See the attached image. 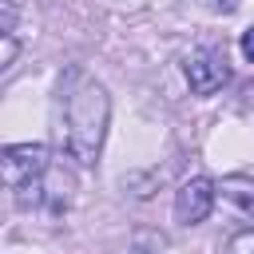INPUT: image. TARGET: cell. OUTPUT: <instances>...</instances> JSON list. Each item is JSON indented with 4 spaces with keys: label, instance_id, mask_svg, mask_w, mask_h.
<instances>
[{
    "label": "cell",
    "instance_id": "obj_1",
    "mask_svg": "<svg viewBox=\"0 0 254 254\" xmlns=\"http://www.w3.org/2000/svg\"><path fill=\"white\" fill-rule=\"evenodd\" d=\"M107 123H111V95L99 79L67 71V83L60 87V147L79 163V167H95L103 155V139H107Z\"/></svg>",
    "mask_w": 254,
    "mask_h": 254
},
{
    "label": "cell",
    "instance_id": "obj_2",
    "mask_svg": "<svg viewBox=\"0 0 254 254\" xmlns=\"http://www.w3.org/2000/svg\"><path fill=\"white\" fill-rule=\"evenodd\" d=\"M48 167H52V159H48V147L44 143H12L0 155V175H4V187L8 190L24 187L28 179L48 175Z\"/></svg>",
    "mask_w": 254,
    "mask_h": 254
},
{
    "label": "cell",
    "instance_id": "obj_3",
    "mask_svg": "<svg viewBox=\"0 0 254 254\" xmlns=\"http://www.w3.org/2000/svg\"><path fill=\"white\" fill-rule=\"evenodd\" d=\"M218 198V183L210 175H190L179 190H175V222L179 226H198L206 222V214L214 210Z\"/></svg>",
    "mask_w": 254,
    "mask_h": 254
},
{
    "label": "cell",
    "instance_id": "obj_4",
    "mask_svg": "<svg viewBox=\"0 0 254 254\" xmlns=\"http://www.w3.org/2000/svg\"><path fill=\"white\" fill-rule=\"evenodd\" d=\"M183 75H187L194 95H214L230 79V67H226V56H218L214 48H194L183 60Z\"/></svg>",
    "mask_w": 254,
    "mask_h": 254
},
{
    "label": "cell",
    "instance_id": "obj_5",
    "mask_svg": "<svg viewBox=\"0 0 254 254\" xmlns=\"http://www.w3.org/2000/svg\"><path fill=\"white\" fill-rule=\"evenodd\" d=\"M218 194H222V202H226L230 210H238L242 218L254 222V179H246V175H230V179L218 183Z\"/></svg>",
    "mask_w": 254,
    "mask_h": 254
},
{
    "label": "cell",
    "instance_id": "obj_6",
    "mask_svg": "<svg viewBox=\"0 0 254 254\" xmlns=\"http://www.w3.org/2000/svg\"><path fill=\"white\" fill-rule=\"evenodd\" d=\"M226 254H254V226H246V230L230 234V242H226Z\"/></svg>",
    "mask_w": 254,
    "mask_h": 254
},
{
    "label": "cell",
    "instance_id": "obj_7",
    "mask_svg": "<svg viewBox=\"0 0 254 254\" xmlns=\"http://www.w3.org/2000/svg\"><path fill=\"white\" fill-rule=\"evenodd\" d=\"M0 40H4V48H0V67L8 71V67L16 64V52H20V40H16V32H0Z\"/></svg>",
    "mask_w": 254,
    "mask_h": 254
},
{
    "label": "cell",
    "instance_id": "obj_8",
    "mask_svg": "<svg viewBox=\"0 0 254 254\" xmlns=\"http://www.w3.org/2000/svg\"><path fill=\"white\" fill-rule=\"evenodd\" d=\"M242 56H246V64H254V24L242 32Z\"/></svg>",
    "mask_w": 254,
    "mask_h": 254
},
{
    "label": "cell",
    "instance_id": "obj_9",
    "mask_svg": "<svg viewBox=\"0 0 254 254\" xmlns=\"http://www.w3.org/2000/svg\"><path fill=\"white\" fill-rule=\"evenodd\" d=\"M210 8H214V12H234L238 0H210Z\"/></svg>",
    "mask_w": 254,
    "mask_h": 254
}]
</instances>
